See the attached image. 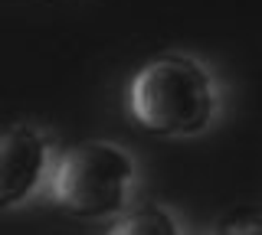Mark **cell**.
Instances as JSON below:
<instances>
[{
  "label": "cell",
  "instance_id": "1",
  "mask_svg": "<svg viewBox=\"0 0 262 235\" xmlns=\"http://www.w3.org/2000/svg\"><path fill=\"white\" fill-rule=\"evenodd\" d=\"M128 115L158 137H196L220 115L216 75L190 53H164L131 75Z\"/></svg>",
  "mask_w": 262,
  "mask_h": 235
},
{
  "label": "cell",
  "instance_id": "2",
  "mask_svg": "<svg viewBox=\"0 0 262 235\" xmlns=\"http://www.w3.org/2000/svg\"><path fill=\"white\" fill-rule=\"evenodd\" d=\"M138 186L135 157L115 141H82L62 150L49 176V196L82 222L115 219L128 209Z\"/></svg>",
  "mask_w": 262,
  "mask_h": 235
},
{
  "label": "cell",
  "instance_id": "3",
  "mask_svg": "<svg viewBox=\"0 0 262 235\" xmlns=\"http://www.w3.org/2000/svg\"><path fill=\"white\" fill-rule=\"evenodd\" d=\"M49 173V141L36 124L0 131V209L30 199Z\"/></svg>",
  "mask_w": 262,
  "mask_h": 235
},
{
  "label": "cell",
  "instance_id": "4",
  "mask_svg": "<svg viewBox=\"0 0 262 235\" xmlns=\"http://www.w3.org/2000/svg\"><path fill=\"white\" fill-rule=\"evenodd\" d=\"M105 235H184V232H180L177 216L167 206L144 202L138 209H128V213L115 216L112 229Z\"/></svg>",
  "mask_w": 262,
  "mask_h": 235
},
{
  "label": "cell",
  "instance_id": "5",
  "mask_svg": "<svg viewBox=\"0 0 262 235\" xmlns=\"http://www.w3.org/2000/svg\"><path fill=\"white\" fill-rule=\"evenodd\" d=\"M210 235H262V209L259 206L226 209V213L213 222Z\"/></svg>",
  "mask_w": 262,
  "mask_h": 235
}]
</instances>
